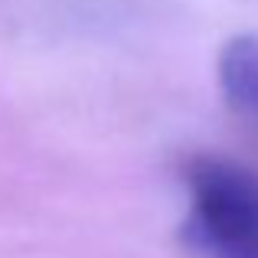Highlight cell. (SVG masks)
Instances as JSON below:
<instances>
[{"label": "cell", "instance_id": "7a4b0ae2", "mask_svg": "<svg viewBox=\"0 0 258 258\" xmlns=\"http://www.w3.org/2000/svg\"><path fill=\"white\" fill-rule=\"evenodd\" d=\"M219 88L235 111L258 124V33H242L222 46Z\"/></svg>", "mask_w": 258, "mask_h": 258}, {"label": "cell", "instance_id": "6da1fadb", "mask_svg": "<svg viewBox=\"0 0 258 258\" xmlns=\"http://www.w3.org/2000/svg\"><path fill=\"white\" fill-rule=\"evenodd\" d=\"M183 239L203 258H258V173L219 154L183 167Z\"/></svg>", "mask_w": 258, "mask_h": 258}]
</instances>
